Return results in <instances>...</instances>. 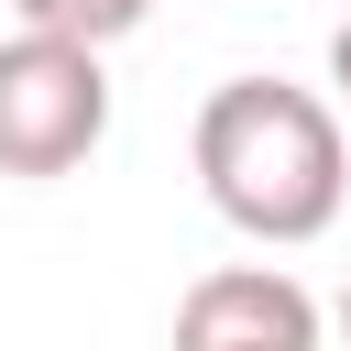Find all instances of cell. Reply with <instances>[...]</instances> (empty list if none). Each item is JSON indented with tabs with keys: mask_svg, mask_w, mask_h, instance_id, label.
<instances>
[{
	"mask_svg": "<svg viewBox=\"0 0 351 351\" xmlns=\"http://www.w3.org/2000/svg\"><path fill=\"white\" fill-rule=\"evenodd\" d=\"M197 186L208 208L263 241V252H296L340 219L351 197V154H340V110L296 77H219L197 99Z\"/></svg>",
	"mask_w": 351,
	"mask_h": 351,
	"instance_id": "cell-1",
	"label": "cell"
},
{
	"mask_svg": "<svg viewBox=\"0 0 351 351\" xmlns=\"http://www.w3.org/2000/svg\"><path fill=\"white\" fill-rule=\"evenodd\" d=\"M110 143V66L55 33L0 44V176H77Z\"/></svg>",
	"mask_w": 351,
	"mask_h": 351,
	"instance_id": "cell-2",
	"label": "cell"
},
{
	"mask_svg": "<svg viewBox=\"0 0 351 351\" xmlns=\"http://www.w3.org/2000/svg\"><path fill=\"white\" fill-rule=\"evenodd\" d=\"M176 351H329L318 296L274 263H219L176 296Z\"/></svg>",
	"mask_w": 351,
	"mask_h": 351,
	"instance_id": "cell-3",
	"label": "cell"
},
{
	"mask_svg": "<svg viewBox=\"0 0 351 351\" xmlns=\"http://www.w3.org/2000/svg\"><path fill=\"white\" fill-rule=\"evenodd\" d=\"M22 33H55V44H88V55H110L121 33H143V11L154 0H0Z\"/></svg>",
	"mask_w": 351,
	"mask_h": 351,
	"instance_id": "cell-4",
	"label": "cell"
},
{
	"mask_svg": "<svg viewBox=\"0 0 351 351\" xmlns=\"http://www.w3.org/2000/svg\"><path fill=\"white\" fill-rule=\"evenodd\" d=\"M329 77H340V88H351V22H340V33H329Z\"/></svg>",
	"mask_w": 351,
	"mask_h": 351,
	"instance_id": "cell-5",
	"label": "cell"
},
{
	"mask_svg": "<svg viewBox=\"0 0 351 351\" xmlns=\"http://www.w3.org/2000/svg\"><path fill=\"white\" fill-rule=\"evenodd\" d=\"M340 340H351V285H340Z\"/></svg>",
	"mask_w": 351,
	"mask_h": 351,
	"instance_id": "cell-6",
	"label": "cell"
}]
</instances>
